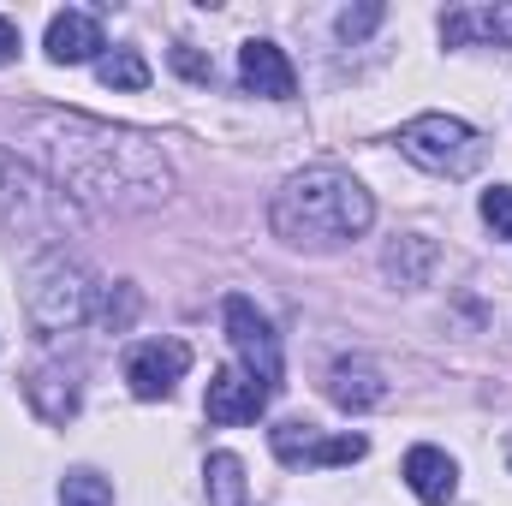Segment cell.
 <instances>
[{"label": "cell", "mask_w": 512, "mask_h": 506, "mask_svg": "<svg viewBox=\"0 0 512 506\" xmlns=\"http://www.w3.org/2000/svg\"><path fill=\"white\" fill-rule=\"evenodd\" d=\"M30 143H36V161L48 167L54 191L72 203L131 215V209L167 203V191H173V167H167L161 143L131 126H108L90 114H36Z\"/></svg>", "instance_id": "1"}, {"label": "cell", "mask_w": 512, "mask_h": 506, "mask_svg": "<svg viewBox=\"0 0 512 506\" xmlns=\"http://www.w3.org/2000/svg\"><path fill=\"white\" fill-rule=\"evenodd\" d=\"M274 233L292 245V251H340L352 239L370 233L376 221V197L346 173V167H304L292 173L280 191H274V209H268Z\"/></svg>", "instance_id": "2"}, {"label": "cell", "mask_w": 512, "mask_h": 506, "mask_svg": "<svg viewBox=\"0 0 512 506\" xmlns=\"http://www.w3.org/2000/svg\"><path fill=\"white\" fill-rule=\"evenodd\" d=\"M96 292L102 286H96V274L78 256L48 251V256H36L30 274H24V316H30L36 334H66V328L90 322Z\"/></svg>", "instance_id": "3"}, {"label": "cell", "mask_w": 512, "mask_h": 506, "mask_svg": "<svg viewBox=\"0 0 512 506\" xmlns=\"http://www.w3.org/2000/svg\"><path fill=\"white\" fill-rule=\"evenodd\" d=\"M399 155L417 161L435 179H465L483 161V137H477V126H465L453 114H417L411 126L399 131Z\"/></svg>", "instance_id": "4"}, {"label": "cell", "mask_w": 512, "mask_h": 506, "mask_svg": "<svg viewBox=\"0 0 512 506\" xmlns=\"http://www.w3.org/2000/svg\"><path fill=\"white\" fill-rule=\"evenodd\" d=\"M221 316H227V340H233L245 376L262 381V387L274 393V387H280V334H274V322L256 310L251 298H239V292L221 304Z\"/></svg>", "instance_id": "5"}, {"label": "cell", "mask_w": 512, "mask_h": 506, "mask_svg": "<svg viewBox=\"0 0 512 506\" xmlns=\"http://www.w3.org/2000/svg\"><path fill=\"white\" fill-rule=\"evenodd\" d=\"M0 227H24V233L54 227V191L30 167H18L6 149H0Z\"/></svg>", "instance_id": "6"}, {"label": "cell", "mask_w": 512, "mask_h": 506, "mask_svg": "<svg viewBox=\"0 0 512 506\" xmlns=\"http://www.w3.org/2000/svg\"><path fill=\"white\" fill-rule=\"evenodd\" d=\"M268 447H274V459L280 465H352V459H364L370 453V441L364 435H316L310 423H280L274 435H268Z\"/></svg>", "instance_id": "7"}, {"label": "cell", "mask_w": 512, "mask_h": 506, "mask_svg": "<svg viewBox=\"0 0 512 506\" xmlns=\"http://www.w3.org/2000/svg\"><path fill=\"white\" fill-rule=\"evenodd\" d=\"M191 370V346L185 340H143L126 352V381L137 399H167Z\"/></svg>", "instance_id": "8"}, {"label": "cell", "mask_w": 512, "mask_h": 506, "mask_svg": "<svg viewBox=\"0 0 512 506\" xmlns=\"http://www.w3.org/2000/svg\"><path fill=\"white\" fill-rule=\"evenodd\" d=\"M268 387L251 381L245 370H215L209 376V393H203V411H209V423H227V429H239V423H256L262 411H268Z\"/></svg>", "instance_id": "9"}, {"label": "cell", "mask_w": 512, "mask_h": 506, "mask_svg": "<svg viewBox=\"0 0 512 506\" xmlns=\"http://www.w3.org/2000/svg\"><path fill=\"white\" fill-rule=\"evenodd\" d=\"M239 78H245V90H251V96H268V102H292V90H298L292 60H286L274 42H262V36L239 48Z\"/></svg>", "instance_id": "10"}, {"label": "cell", "mask_w": 512, "mask_h": 506, "mask_svg": "<svg viewBox=\"0 0 512 506\" xmlns=\"http://www.w3.org/2000/svg\"><path fill=\"white\" fill-rule=\"evenodd\" d=\"M405 483L423 506H447L459 495V465L441 453V447H411L405 453Z\"/></svg>", "instance_id": "11"}, {"label": "cell", "mask_w": 512, "mask_h": 506, "mask_svg": "<svg viewBox=\"0 0 512 506\" xmlns=\"http://www.w3.org/2000/svg\"><path fill=\"white\" fill-rule=\"evenodd\" d=\"M102 48H108L102 42V24L90 12H54V24H48V60L54 66H84Z\"/></svg>", "instance_id": "12"}, {"label": "cell", "mask_w": 512, "mask_h": 506, "mask_svg": "<svg viewBox=\"0 0 512 506\" xmlns=\"http://www.w3.org/2000/svg\"><path fill=\"white\" fill-rule=\"evenodd\" d=\"M441 36H447L453 48H465V42H495V48L512 54V6H465V12H447V18H441Z\"/></svg>", "instance_id": "13"}, {"label": "cell", "mask_w": 512, "mask_h": 506, "mask_svg": "<svg viewBox=\"0 0 512 506\" xmlns=\"http://www.w3.org/2000/svg\"><path fill=\"white\" fill-rule=\"evenodd\" d=\"M328 399H334L340 411H370V405L387 399V381L376 376V364H364V358H340V364L328 370Z\"/></svg>", "instance_id": "14"}, {"label": "cell", "mask_w": 512, "mask_h": 506, "mask_svg": "<svg viewBox=\"0 0 512 506\" xmlns=\"http://www.w3.org/2000/svg\"><path fill=\"white\" fill-rule=\"evenodd\" d=\"M60 376H66V370H48V364H36V370H30V381H24L30 405H36L48 423H66V417L78 411V387H72V381H66V387H54Z\"/></svg>", "instance_id": "15"}, {"label": "cell", "mask_w": 512, "mask_h": 506, "mask_svg": "<svg viewBox=\"0 0 512 506\" xmlns=\"http://www.w3.org/2000/svg\"><path fill=\"white\" fill-rule=\"evenodd\" d=\"M203 489H209V506H245L251 483H245V465L233 453H209L203 465Z\"/></svg>", "instance_id": "16"}, {"label": "cell", "mask_w": 512, "mask_h": 506, "mask_svg": "<svg viewBox=\"0 0 512 506\" xmlns=\"http://www.w3.org/2000/svg\"><path fill=\"white\" fill-rule=\"evenodd\" d=\"M429 268H435V245H429L423 233H411V239H399V245L387 251V274H393L399 286H423Z\"/></svg>", "instance_id": "17"}, {"label": "cell", "mask_w": 512, "mask_h": 506, "mask_svg": "<svg viewBox=\"0 0 512 506\" xmlns=\"http://www.w3.org/2000/svg\"><path fill=\"white\" fill-rule=\"evenodd\" d=\"M96 78H102L108 90H143V84H149V60H143L137 48H114V54L96 60Z\"/></svg>", "instance_id": "18"}, {"label": "cell", "mask_w": 512, "mask_h": 506, "mask_svg": "<svg viewBox=\"0 0 512 506\" xmlns=\"http://www.w3.org/2000/svg\"><path fill=\"white\" fill-rule=\"evenodd\" d=\"M60 506H114V483L96 471H72L60 483Z\"/></svg>", "instance_id": "19"}, {"label": "cell", "mask_w": 512, "mask_h": 506, "mask_svg": "<svg viewBox=\"0 0 512 506\" xmlns=\"http://www.w3.org/2000/svg\"><path fill=\"white\" fill-rule=\"evenodd\" d=\"M483 221L495 227V239H512V185L483 191Z\"/></svg>", "instance_id": "20"}, {"label": "cell", "mask_w": 512, "mask_h": 506, "mask_svg": "<svg viewBox=\"0 0 512 506\" xmlns=\"http://www.w3.org/2000/svg\"><path fill=\"white\" fill-rule=\"evenodd\" d=\"M376 24H382V6H358V12L346 6V12H340V36H346V42H364Z\"/></svg>", "instance_id": "21"}, {"label": "cell", "mask_w": 512, "mask_h": 506, "mask_svg": "<svg viewBox=\"0 0 512 506\" xmlns=\"http://www.w3.org/2000/svg\"><path fill=\"white\" fill-rule=\"evenodd\" d=\"M173 66H179L185 78H197V84H209V78H215V66H209L197 48H173Z\"/></svg>", "instance_id": "22"}, {"label": "cell", "mask_w": 512, "mask_h": 506, "mask_svg": "<svg viewBox=\"0 0 512 506\" xmlns=\"http://www.w3.org/2000/svg\"><path fill=\"white\" fill-rule=\"evenodd\" d=\"M18 48H24V42H18V24H12V18H0V66H6V60H18Z\"/></svg>", "instance_id": "23"}]
</instances>
